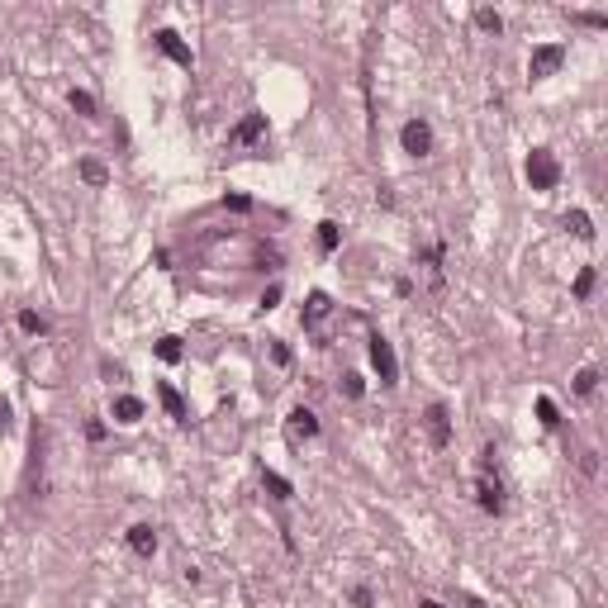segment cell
Instances as JSON below:
<instances>
[{"label":"cell","mask_w":608,"mask_h":608,"mask_svg":"<svg viewBox=\"0 0 608 608\" xmlns=\"http://www.w3.org/2000/svg\"><path fill=\"white\" fill-rule=\"evenodd\" d=\"M143 419V399L138 395H119L114 399V423H138Z\"/></svg>","instance_id":"7c38bea8"},{"label":"cell","mask_w":608,"mask_h":608,"mask_svg":"<svg viewBox=\"0 0 608 608\" xmlns=\"http://www.w3.org/2000/svg\"><path fill=\"white\" fill-rule=\"evenodd\" d=\"M566 62V48L561 43H542V48H532V62H528V77L532 81H542V77H552L556 67Z\"/></svg>","instance_id":"3957f363"},{"label":"cell","mask_w":608,"mask_h":608,"mask_svg":"<svg viewBox=\"0 0 608 608\" xmlns=\"http://www.w3.org/2000/svg\"><path fill=\"white\" fill-rule=\"evenodd\" d=\"M343 390H347V399H361V395H366L361 375H343Z\"/></svg>","instance_id":"cb8c5ba5"},{"label":"cell","mask_w":608,"mask_h":608,"mask_svg":"<svg viewBox=\"0 0 608 608\" xmlns=\"http://www.w3.org/2000/svg\"><path fill=\"white\" fill-rule=\"evenodd\" d=\"M566 228H570V233H575L580 242L594 238V228H589V214H584V210H570V214H566Z\"/></svg>","instance_id":"9a60e30c"},{"label":"cell","mask_w":608,"mask_h":608,"mask_svg":"<svg viewBox=\"0 0 608 608\" xmlns=\"http://www.w3.org/2000/svg\"><path fill=\"white\" fill-rule=\"evenodd\" d=\"M262 480H266V490H271L276 499H295V490H290V480H286V476H276V471H262Z\"/></svg>","instance_id":"2e32d148"},{"label":"cell","mask_w":608,"mask_h":608,"mask_svg":"<svg viewBox=\"0 0 608 608\" xmlns=\"http://www.w3.org/2000/svg\"><path fill=\"white\" fill-rule=\"evenodd\" d=\"M262 133H266V114H247L238 129L228 133V148H252V143H257Z\"/></svg>","instance_id":"8992f818"},{"label":"cell","mask_w":608,"mask_h":608,"mask_svg":"<svg viewBox=\"0 0 608 608\" xmlns=\"http://www.w3.org/2000/svg\"><path fill=\"white\" fill-rule=\"evenodd\" d=\"M476 24L485 29V33H499V29H504V20L494 15V10H476Z\"/></svg>","instance_id":"44dd1931"},{"label":"cell","mask_w":608,"mask_h":608,"mask_svg":"<svg viewBox=\"0 0 608 608\" xmlns=\"http://www.w3.org/2000/svg\"><path fill=\"white\" fill-rule=\"evenodd\" d=\"M276 304H281V286H271V290L262 295V309H276Z\"/></svg>","instance_id":"83f0119b"},{"label":"cell","mask_w":608,"mask_h":608,"mask_svg":"<svg viewBox=\"0 0 608 608\" xmlns=\"http://www.w3.org/2000/svg\"><path fill=\"white\" fill-rule=\"evenodd\" d=\"M352 604H357V608H371V589H366V584H357V589H352Z\"/></svg>","instance_id":"484cf974"},{"label":"cell","mask_w":608,"mask_h":608,"mask_svg":"<svg viewBox=\"0 0 608 608\" xmlns=\"http://www.w3.org/2000/svg\"><path fill=\"white\" fill-rule=\"evenodd\" d=\"M428 437H432V447H447L451 442V414H447V404H428Z\"/></svg>","instance_id":"5b68a950"},{"label":"cell","mask_w":608,"mask_h":608,"mask_svg":"<svg viewBox=\"0 0 608 608\" xmlns=\"http://www.w3.org/2000/svg\"><path fill=\"white\" fill-rule=\"evenodd\" d=\"M537 419H542V428H561V414H556V404L547 395H537Z\"/></svg>","instance_id":"e0dca14e"},{"label":"cell","mask_w":608,"mask_h":608,"mask_svg":"<svg viewBox=\"0 0 608 608\" xmlns=\"http://www.w3.org/2000/svg\"><path fill=\"white\" fill-rule=\"evenodd\" d=\"M290 437H318V419L299 404V409H290Z\"/></svg>","instance_id":"8fae6325"},{"label":"cell","mask_w":608,"mask_h":608,"mask_svg":"<svg viewBox=\"0 0 608 608\" xmlns=\"http://www.w3.org/2000/svg\"><path fill=\"white\" fill-rule=\"evenodd\" d=\"M72 109H77V114H86V119H91V114H95V100H91L86 91H72Z\"/></svg>","instance_id":"603a6c76"},{"label":"cell","mask_w":608,"mask_h":608,"mask_svg":"<svg viewBox=\"0 0 608 608\" xmlns=\"http://www.w3.org/2000/svg\"><path fill=\"white\" fill-rule=\"evenodd\" d=\"M20 328H24V333H43V318L33 314V309H24V314H20Z\"/></svg>","instance_id":"d4e9b609"},{"label":"cell","mask_w":608,"mask_h":608,"mask_svg":"<svg viewBox=\"0 0 608 608\" xmlns=\"http://www.w3.org/2000/svg\"><path fill=\"white\" fill-rule=\"evenodd\" d=\"M157 357L171 366V361H181V338H157Z\"/></svg>","instance_id":"ffe728a7"},{"label":"cell","mask_w":608,"mask_h":608,"mask_svg":"<svg viewBox=\"0 0 608 608\" xmlns=\"http://www.w3.org/2000/svg\"><path fill=\"white\" fill-rule=\"evenodd\" d=\"M594 385H599V371H594V366H584L580 375H575V395L589 399V395H594Z\"/></svg>","instance_id":"d6986e66"},{"label":"cell","mask_w":608,"mask_h":608,"mask_svg":"<svg viewBox=\"0 0 608 608\" xmlns=\"http://www.w3.org/2000/svg\"><path fill=\"white\" fill-rule=\"evenodd\" d=\"M328 314H333V299H328L323 290H314L309 299H304V328H318Z\"/></svg>","instance_id":"9c48e42d"},{"label":"cell","mask_w":608,"mask_h":608,"mask_svg":"<svg viewBox=\"0 0 608 608\" xmlns=\"http://www.w3.org/2000/svg\"><path fill=\"white\" fill-rule=\"evenodd\" d=\"M157 48L171 57V62H181V67H195V57H190V48L181 43V33H176V29H157Z\"/></svg>","instance_id":"52a82bcc"},{"label":"cell","mask_w":608,"mask_h":608,"mask_svg":"<svg viewBox=\"0 0 608 608\" xmlns=\"http://www.w3.org/2000/svg\"><path fill=\"white\" fill-rule=\"evenodd\" d=\"M399 143H404V153H414V157H428V153H432V129H428L423 119H409V124L399 129Z\"/></svg>","instance_id":"277c9868"},{"label":"cell","mask_w":608,"mask_h":608,"mask_svg":"<svg viewBox=\"0 0 608 608\" xmlns=\"http://www.w3.org/2000/svg\"><path fill=\"white\" fill-rule=\"evenodd\" d=\"M419 608H442V604H432V599H423V604H419Z\"/></svg>","instance_id":"f546056e"},{"label":"cell","mask_w":608,"mask_h":608,"mask_svg":"<svg viewBox=\"0 0 608 608\" xmlns=\"http://www.w3.org/2000/svg\"><path fill=\"white\" fill-rule=\"evenodd\" d=\"M338 242H343V228L333 219H323L318 224V252H338Z\"/></svg>","instance_id":"5bb4252c"},{"label":"cell","mask_w":608,"mask_h":608,"mask_svg":"<svg viewBox=\"0 0 608 608\" xmlns=\"http://www.w3.org/2000/svg\"><path fill=\"white\" fill-rule=\"evenodd\" d=\"M476 499H480L485 513H499V508H504V485H499V480H490V476H480L476 480Z\"/></svg>","instance_id":"ba28073f"},{"label":"cell","mask_w":608,"mask_h":608,"mask_svg":"<svg viewBox=\"0 0 608 608\" xmlns=\"http://www.w3.org/2000/svg\"><path fill=\"white\" fill-rule=\"evenodd\" d=\"M371 366L380 375V385H399V361H395V347L385 343L380 333L371 338Z\"/></svg>","instance_id":"7a4b0ae2"},{"label":"cell","mask_w":608,"mask_h":608,"mask_svg":"<svg viewBox=\"0 0 608 608\" xmlns=\"http://www.w3.org/2000/svg\"><path fill=\"white\" fill-rule=\"evenodd\" d=\"M271 357H276V366H290V347H286V343L271 347Z\"/></svg>","instance_id":"4316f807"},{"label":"cell","mask_w":608,"mask_h":608,"mask_svg":"<svg viewBox=\"0 0 608 608\" xmlns=\"http://www.w3.org/2000/svg\"><path fill=\"white\" fill-rule=\"evenodd\" d=\"M157 399H162V409H166L176 423H185V419H190V414H185V399L176 395V385H166V380H162V385H157Z\"/></svg>","instance_id":"30bf717a"},{"label":"cell","mask_w":608,"mask_h":608,"mask_svg":"<svg viewBox=\"0 0 608 608\" xmlns=\"http://www.w3.org/2000/svg\"><path fill=\"white\" fill-rule=\"evenodd\" d=\"M528 181H532V190H556V181H561V162H556L547 148H532L528 153Z\"/></svg>","instance_id":"6da1fadb"},{"label":"cell","mask_w":608,"mask_h":608,"mask_svg":"<svg viewBox=\"0 0 608 608\" xmlns=\"http://www.w3.org/2000/svg\"><path fill=\"white\" fill-rule=\"evenodd\" d=\"M589 290H594V266H584L580 276H575V295H580V299H589Z\"/></svg>","instance_id":"7402d4cb"},{"label":"cell","mask_w":608,"mask_h":608,"mask_svg":"<svg viewBox=\"0 0 608 608\" xmlns=\"http://www.w3.org/2000/svg\"><path fill=\"white\" fill-rule=\"evenodd\" d=\"M10 423V404H5V399H0V428Z\"/></svg>","instance_id":"f1b7e54d"},{"label":"cell","mask_w":608,"mask_h":608,"mask_svg":"<svg viewBox=\"0 0 608 608\" xmlns=\"http://www.w3.org/2000/svg\"><path fill=\"white\" fill-rule=\"evenodd\" d=\"M81 181H86V185H105L109 171L100 166V162H81Z\"/></svg>","instance_id":"ac0fdd59"},{"label":"cell","mask_w":608,"mask_h":608,"mask_svg":"<svg viewBox=\"0 0 608 608\" xmlns=\"http://www.w3.org/2000/svg\"><path fill=\"white\" fill-rule=\"evenodd\" d=\"M129 547L138 556H153V552H157V532L148 528V523H138V528H129Z\"/></svg>","instance_id":"4fadbf2b"}]
</instances>
